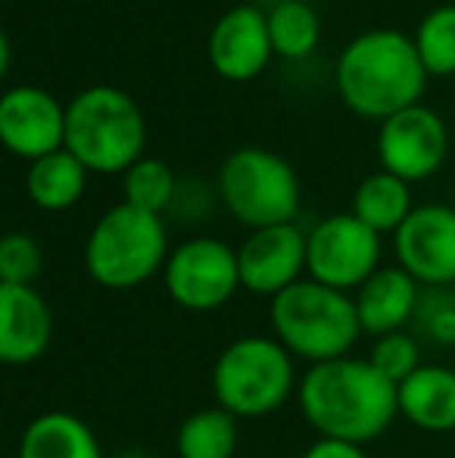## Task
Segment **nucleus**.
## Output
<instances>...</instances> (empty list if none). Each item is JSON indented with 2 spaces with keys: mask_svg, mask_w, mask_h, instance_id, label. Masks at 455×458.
Returning <instances> with one entry per match:
<instances>
[{
  "mask_svg": "<svg viewBox=\"0 0 455 458\" xmlns=\"http://www.w3.org/2000/svg\"><path fill=\"white\" fill-rule=\"evenodd\" d=\"M427 69L415 38L396 29H371L352 38L337 56L334 81L343 106L371 122H383L421 103Z\"/></svg>",
  "mask_w": 455,
  "mask_h": 458,
  "instance_id": "nucleus-2",
  "label": "nucleus"
},
{
  "mask_svg": "<svg viewBox=\"0 0 455 458\" xmlns=\"http://www.w3.org/2000/svg\"><path fill=\"white\" fill-rule=\"evenodd\" d=\"M377 159L383 172L409 184L437 175L450 159V128L443 115L425 103H415L383 119L377 128Z\"/></svg>",
  "mask_w": 455,
  "mask_h": 458,
  "instance_id": "nucleus-10",
  "label": "nucleus"
},
{
  "mask_svg": "<svg viewBox=\"0 0 455 458\" xmlns=\"http://www.w3.org/2000/svg\"><path fill=\"white\" fill-rule=\"evenodd\" d=\"M356 312L362 334L383 337V334L406 331L412 325L415 309L421 300V284L406 268H377L362 287L356 290Z\"/></svg>",
  "mask_w": 455,
  "mask_h": 458,
  "instance_id": "nucleus-16",
  "label": "nucleus"
},
{
  "mask_svg": "<svg viewBox=\"0 0 455 458\" xmlns=\"http://www.w3.org/2000/svg\"><path fill=\"white\" fill-rule=\"evenodd\" d=\"M412 191L409 182L390 175V172H371L358 182L352 193V216L365 222L377 234H396L412 216Z\"/></svg>",
  "mask_w": 455,
  "mask_h": 458,
  "instance_id": "nucleus-20",
  "label": "nucleus"
},
{
  "mask_svg": "<svg viewBox=\"0 0 455 458\" xmlns=\"http://www.w3.org/2000/svg\"><path fill=\"white\" fill-rule=\"evenodd\" d=\"M122 191H125L128 206H138V209L153 212V216H163L169 206H175L178 178L165 159L140 157L122 175Z\"/></svg>",
  "mask_w": 455,
  "mask_h": 458,
  "instance_id": "nucleus-23",
  "label": "nucleus"
},
{
  "mask_svg": "<svg viewBox=\"0 0 455 458\" xmlns=\"http://www.w3.org/2000/svg\"><path fill=\"white\" fill-rule=\"evenodd\" d=\"M54 340V312L35 287L0 284V362L35 365Z\"/></svg>",
  "mask_w": 455,
  "mask_h": 458,
  "instance_id": "nucleus-15",
  "label": "nucleus"
},
{
  "mask_svg": "<svg viewBox=\"0 0 455 458\" xmlns=\"http://www.w3.org/2000/svg\"><path fill=\"white\" fill-rule=\"evenodd\" d=\"M115 458H153L150 453H140V449H128V453L115 455Z\"/></svg>",
  "mask_w": 455,
  "mask_h": 458,
  "instance_id": "nucleus-29",
  "label": "nucleus"
},
{
  "mask_svg": "<svg viewBox=\"0 0 455 458\" xmlns=\"http://www.w3.org/2000/svg\"><path fill=\"white\" fill-rule=\"evenodd\" d=\"M415 47L427 75L455 79V4L431 10L415 29Z\"/></svg>",
  "mask_w": 455,
  "mask_h": 458,
  "instance_id": "nucleus-24",
  "label": "nucleus"
},
{
  "mask_svg": "<svg viewBox=\"0 0 455 458\" xmlns=\"http://www.w3.org/2000/svg\"><path fill=\"white\" fill-rule=\"evenodd\" d=\"M209 66L219 79L231 85L259 79L274 56L272 35H268V13L259 6H231L215 19L206 41Z\"/></svg>",
  "mask_w": 455,
  "mask_h": 458,
  "instance_id": "nucleus-14",
  "label": "nucleus"
},
{
  "mask_svg": "<svg viewBox=\"0 0 455 458\" xmlns=\"http://www.w3.org/2000/svg\"><path fill=\"white\" fill-rule=\"evenodd\" d=\"M303 458H368V455H365V449L356 446V443L324 440V437H318V440L306 449Z\"/></svg>",
  "mask_w": 455,
  "mask_h": 458,
  "instance_id": "nucleus-28",
  "label": "nucleus"
},
{
  "mask_svg": "<svg viewBox=\"0 0 455 458\" xmlns=\"http://www.w3.org/2000/svg\"><path fill=\"white\" fill-rule=\"evenodd\" d=\"M219 197L249 231L291 225L299 212V178L284 157L265 147H237L219 169Z\"/></svg>",
  "mask_w": 455,
  "mask_h": 458,
  "instance_id": "nucleus-7",
  "label": "nucleus"
},
{
  "mask_svg": "<svg viewBox=\"0 0 455 458\" xmlns=\"http://www.w3.org/2000/svg\"><path fill=\"white\" fill-rule=\"evenodd\" d=\"M163 284L175 306L188 312H215L243 287L237 250L219 237H190L169 253Z\"/></svg>",
  "mask_w": 455,
  "mask_h": 458,
  "instance_id": "nucleus-8",
  "label": "nucleus"
},
{
  "mask_svg": "<svg viewBox=\"0 0 455 458\" xmlns=\"http://www.w3.org/2000/svg\"><path fill=\"white\" fill-rule=\"evenodd\" d=\"M44 272V253L38 241L25 231H10L0 241V284L31 287Z\"/></svg>",
  "mask_w": 455,
  "mask_h": 458,
  "instance_id": "nucleus-27",
  "label": "nucleus"
},
{
  "mask_svg": "<svg viewBox=\"0 0 455 458\" xmlns=\"http://www.w3.org/2000/svg\"><path fill=\"white\" fill-rule=\"evenodd\" d=\"M381 268V234L358 222L352 212H337L309 231L312 281L334 290H358Z\"/></svg>",
  "mask_w": 455,
  "mask_h": 458,
  "instance_id": "nucleus-9",
  "label": "nucleus"
},
{
  "mask_svg": "<svg viewBox=\"0 0 455 458\" xmlns=\"http://www.w3.org/2000/svg\"><path fill=\"white\" fill-rule=\"evenodd\" d=\"M268 35L274 56L306 60L322 41V16L306 0H281L268 10Z\"/></svg>",
  "mask_w": 455,
  "mask_h": 458,
  "instance_id": "nucleus-22",
  "label": "nucleus"
},
{
  "mask_svg": "<svg viewBox=\"0 0 455 458\" xmlns=\"http://www.w3.org/2000/svg\"><path fill=\"white\" fill-rule=\"evenodd\" d=\"M297 393L306 421L324 440L365 446L387 434L400 415V386L368 359L343 356L309 365Z\"/></svg>",
  "mask_w": 455,
  "mask_h": 458,
  "instance_id": "nucleus-1",
  "label": "nucleus"
},
{
  "mask_svg": "<svg viewBox=\"0 0 455 458\" xmlns=\"http://www.w3.org/2000/svg\"><path fill=\"white\" fill-rule=\"evenodd\" d=\"M0 140L13 157L35 163L66 147V106L47 88L16 85L0 97Z\"/></svg>",
  "mask_w": 455,
  "mask_h": 458,
  "instance_id": "nucleus-11",
  "label": "nucleus"
},
{
  "mask_svg": "<svg viewBox=\"0 0 455 458\" xmlns=\"http://www.w3.org/2000/svg\"><path fill=\"white\" fill-rule=\"evenodd\" d=\"M299 390L293 356L274 337L249 334L219 352L213 365V396L234 418L274 415Z\"/></svg>",
  "mask_w": 455,
  "mask_h": 458,
  "instance_id": "nucleus-6",
  "label": "nucleus"
},
{
  "mask_svg": "<svg viewBox=\"0 0 455 458\" xmlns=\"http://www.w3.org/2000/svg\"><path fill=\"white\" fill-rule=\"evenodd\" d=\"M274 340L309 365L350 356L356 340L362 337L356 300L343 290L303 277L291 290L278 293L268 306Z\"/></svg>",
  "mask_w": 455,
  "mask_h": 458,
  "instance_id": "nucleus-4",
  "label": "nucleus"
},
{
  "mask_svg": "<svg viewBox=\"0 0 455 458\" xmlns=\"http://www.w3.org/2000/svg\"><path fill=\"white\" fill-rule=\"evenodd\" d=\"M91 172L63 147V150L29 163L25 169V193L44 212H66L85 197Z\"/></svg>",
  "mask_w": 455,
  "mask_h": 458,
  "instance_id": "nucleus-19",
  "label": "nucleus"
},
{
  "mask_svg": "<svg viewBox=\"0 0 455 458\" xmlns=\"http://www.w3.org/2000/svg\"><path fill=\"white\" fill-rule=\"evenodd\" d=\"M243 290L256 296H278L303 281L309 268V234L291 225L249 231L247 241L237 247Z\"/></svg>",
  "mask_w": 455,
  "mask_h": 458,
  "instance_id": "nucleus-13",
  "label": "nucleus"
},
{
  "mask_svg": "<svg viewBox=\"0 0 455 458\" xmlns=\"http://www.w3.org/2000/svg\"><path fill=\"white\" fill-rule=\"evenodd\" d=\"M178 458H234L237 418L222 405L190 411L175 434Z\"/></svg>",
  "mask_w": 455,
  "mask_h": 458,
  "instance_id": "nucleus-21",
  "label": "nucleus"
},
{
  "mask_svg": "<svg viewBox=\"0 0 455 458\" xmlns=\"http://www.w3.org/2000/svg\"><path fill=\"white\" fill-rule=\"evenodd\" d=\"M368 362L377 368L387 380H393L396 386L402 380H409L421 365V344L415 334L409 331H393L383 334V337H375L368 352Z\"/></svg>",
  "mask_w": 455,
  "mask_h": 458,
  "instance_id": "nucleus-25",
  "label": "nucleus"
},
{
  "mask_svg": "<svg viewBox=\"0 0 455 458\" xmlns=\"http://www.w3.org/2000/svg\"><path fill=\"white\" fill-rule=\"evenodd\" d=\"M400 268H406L421 287L455 284V209L443 203L415 206L393 234Z\"/></svg>",
  "mask_w": 455,
  "mask_h": 458,
  "instance_id": "nucleus-12",
  "label": "nucleus"
},
{
  "mask_svg": "<svg viewBox=\"0 0 455 458\" xmlns=\"http://www.w3.org/2000/svg\"><path fill=\"white\" fill-rule=\"evenodd\" d=\"M147 144L138 100L115 85H91L66 103V150L97 175H125Z\"/></svg>",
  "mask_w": 455,
  "mask_h": 458,
  "instance_id": "nucleus-3",
  "label": "nucleus"
},
{
  "mask_svg": "<svg viewBox=\"0 0 455 458\" xmlns=\"http://www.w3.org/2000/svg\"><path fill=\"white\" fill-rule=\"evenodd\" d=\"M412 327L437 346H455V293L450 287H421Z\"/></svg>",
  "mask_w": 455,
  "mask_h": 458,
  "instance_id": "nucleus-26",
  "label": "nucleus"
},
{
  "mask_svg": "<svg viewBox=\"0 0 455 458\" xmlns=\"http://www.w3.org/2000/svg\"><path fill=\"white\" fill-rule=\"evenodd\" d=\"M400 415L427 434L455 430V371L446 365H421L400 384Z\"/></svg>",
  "mask_w": 455,
  "mask_h": 458,
  "instance_id": "nucleus-17",
  "label": "nucleus"
},
{
  "mask_svg": "<svg viewBox=\"0 0 455 458\" xmlns=\"http://www.w3.org/2000/svg\"><path fill=\"white\" fill-rule=\"evenodd\" d=\"M19 458H104V446L79 415L54 409L22 430Z\"/></svg>",
  "mask_w": 455,
  "mask_h": 458,
  "instance_id": "nucleus-18",
  "label": "nucleus"
},
{
  "mask_svg": "<svg viewBox=\"0 0 455 458\" xmlns=\"http://www.w3.org/2000/svg\"><path fill=\"white\" fill-rule=\"evenodd\" d=\"M169 231L163 216L138 206L106 209L85 241V268L106 290H134L159 275L169 262Z\"/></svg>",
  "mask_w": 455,
  "mask_h": 458,
  "instance_id": "nucleus-5",
  "label": "nucleus"
}]
</instances>
